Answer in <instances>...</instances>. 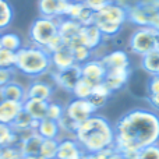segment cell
<instances>
[{
  "mask_svg": "<svg viewBox=\"0 0 159 159\" xmlns=\"http://www.w3.org/2000/svg\"><path fill=\"white\" fill-rule=\"evenodd\" d=\"M115 148L121 155L138 152L159 141V116L151 110L133 109L115 124Z\"/></svg>",
  "mask_w": 159,
  "mask_h": 159,
  "instance_id": "6da1fadb",
  "label": "cell"
},
{
  "mask_svg": "<svg viewBox=\"0 0 159 159\" xmlns=\"http://www.w3.org/2000/svg\"><path fill=\"white\" fill-rule=\"evenodd\" d=\"M74 138L85 154H95L115 147V129L106 117L93 115L78 124Z\"/></svg>",
  "mask_w": 159,
  "mask_h": 159,
  "instance_id": "7a4b0ae2",
  "label": "cell"
},
{
  "mask_svg": "<svg viewBox=\"0 0 159 159\" xmlns=\"http://www.w3.org/2000/svg\"><path fill=\"white\" fill-rule=\"evenodd\" d=\"M17 55L16 69L28 77H39L49 71L52 67L50 55L39 46H22Z\"/></svg>",
  "mask_w": 159,
  "mask_h": 159,
  "instance_id": "3957f363",
  "label": "cell"
},
{
  "mask_svg": "<svg viewBox=\"0 0 159 159\" xmlns=\"http://www.w3.org/2000/svg\"><path fill=\"white\" fill-rule=\"evenodd\" d=\"M59 34V20L39 17L31 24L28 38L31 45L45 48Z\"/></svg>",
  "mask_w": 159,
  "mask_h": 159,
  "instance_id": "277c9868",
  "label": "cell"
},
{
  "mask_svg": "<svg viewBox=\"0 0 159 159\" xmlns=\"http://www.w3.org/2000/svg\"><path fill=\"white\" fill-rule=\"evenodd\" d=\"M130 52L143 57L151 50L159 48V31L151 27H143L134 31L129 41Z\"/></svg>",
  "mask_w": 159,
  "mask_h": 159,
  "instance_id": "5b68a950",
  "label": "cell"
},
{
  "mask_svg": "<svg viewBox=\"0 0 159 159\" xmlns=\"http://www.w3.org/2000/svg\"><path fill=\"white\" fill-rule=\"evenodd\" d=\"M95 112L96 109L91 105L88 99H73L64 107V115L71 119L73 121H75L77 124L89 119L91 116L95 115Z\"/></svg>",
  "mask_w": 159,
  "mask_h": 159,
  "instance_id": "8992f818",
  "label": "cell"
},
{
  "mask_svg": "<svg viewBox=\"0 0 159 159\" xmlns=\"http://www.w3.org/2000/svg\"><path fill=\"white\" fill-rule=\"evenodd\" d=\"M107 70L101 59H91L87 63L81 64V78L89 82L92 87L103 82Z\"/></svg>",
  "mask_w": 159,
  "mask_h": 159,
  "instance_id": "52a82bcc",
  "label": "cell"
},
{
  "mask_svg": "<svg viewBox=\"0 0 159 159\" xmlns=\"http://www.w3.org/2000/svg\"><path fill=\"white\" fill-rule=\"evenodd\" d=\"M80 80H81V66L80 64H74L64 70H56L53 73V81L56 82V85L69 92H73Z\"/></svg>",
  "mask_w": 159,
  "mask_h": 159,
  "instance_id": "ba28073f",
  "label": "cell"
},
{
  "mask_svg": "<svg viewBox=\"0 0 159 159\" xmlns=\"http://www.w3.org/2000/svg\"><path fill=\"white\" fill-rule=\"evenodd\" d=\"M82 25L78 21L71 18H60L59 20V35L61 36L64 45L70 46L73 49L77 45H81L80 42V31Z\"/></svg>",
  "mask_w": 159,
  "mask_h": 159,
  "instance_id": "9c48e42d",
  "label": "cell"
},
{
  "mask_svg": "<svg viewBox=\"0 0 159 159\" xmlns=\"http://www.w3.org/2000/svg\"><path fill=\"white\" fill-rule=\"evenodd\" d=\"M71 0H38V10L41 17L60 20L64 18Z\"/></svg>",
  "mask_w": 159,
  "mask_h": 159,
  "instance_id": "30bf717a",
  "label": "cell"
},
{
  "mask_svg": "<svg viewBox=\"0 0 159 159\" xmlns=\"http://www.w3.org/2000/svg\"><path fill=\"white\" fill-rule=\"evenodd\" d=\"M93 21H109L124 25V22L127 21V8L112 2L105 6L103 8H101L99 11H96Z\"/></svg>",
  "mask_w": 159,
  "mask_h": 159,
  "instance_id": "8fae6325",
  "label": "cell"
},
{
  "mask_svg": "<svg viewBox=\"0 0 159 159\" xmlns=\"http://www.w3.org/2000/svg\"><path fill=\"white\" fill-rule=\"evenodd\" d=\"M82 154H85L84 149L81 148V145L74 137L59 138L56 159H78Z\"/></svg>",
  "mask_w": 159,
  "mask_h": 159,
  "instance_id": "7c38bea8",
  "label": "cell"
},
{
  "mask_svg": "<svg viewBox=\"0 0 159 159\" xmlns=\"http://www.w3.org/2000/svg\"><path fill=\"white\" fill-rule=\"evenodd\" d=\"M130 75H131V69L130 67H127V69L107 70L103 82L112 92H116V91H120L129 82Z\"/></svg>",
  "mask_w": 159,
  "mask_h": 159,
  "instance_id": "4fadbf2b",
  "label": "cell"
},
{
  "mask_svg": "<svg viewBox=\"0 0 159 159\" xmlns=\"http://www.w3.org/2000/svg\"><path fill=\"white\" fill-rule=\"evenodd\" d=\"M103 41V35L98 30L95 24L91 25H82L81 31H80V42L82 45H85L87 48H89L91 50H96L102 45Z\"/></svg>",
  "mask_w": 159,
  "mask_h": 159,
  "instance_id": "5bb4252c",
  "label": "cell"
},
{
  "mask_svg": "<svg viewBox=\"0 0 159 159\" xmlns=\"http://www.w3.org/2000/svg\"><path fill=\"white\" fill-rule=\"evenodd\" d=\"M52 95H53L52 85L45 81H39V80L32 81L25 88V96H27V99H36V101L49 102Z\"/></svg>",
  "mask_w": 159,
  "mask_h": 159,
  "instance_id": "9a60e30c",
  "label": "cell"
},
{
  "mask_svg": "<svg viewBox=\"0 0 159 159\" xmlns=\"http://www.w3.org/2000/svg\"><path fill=\"white\" fill-rule=\"evenodd\" d=\"M50 63H52V66L56 70H64V69H69V67L77 64L75 63L73 49L70 46H67V45L61 46L56 52L50 53Z\"/></svg>",
  "mask_w": 159,
  "mask_h": 159,
  "instance_id": "2e32d148",
  "label": "cell"
},
{
  "mask_svg": "<svg viewBox=\"0 0 159 159\" xmlns=\"http://www.w3.org/2000/svg\"><path fill=\"white\" fill-rule=\"evenodd\" d=\"M102 63L105 64L106 70H115V69H127L130 67V57L126 50H113V52L103 55L101 57Z\"/></svg>",
  "mask_w": 159,
  "mask_h": 159,
  "instance_id": "e0dca14e",
  "label": "cell"
},
{
  "mask_svg": "<svg viewBox=\"0 0 159 159\" xmlns=\"http://www.w3.org/2000/svg\"><path fill=\"white\" fill-rule=\"evenodd\" d=\"M22 110V102H14V101H4L0 103V123L11 126L18 113Z\"/></svg>",
  "mask_w": 159,
  "mask_h": 159,
  "instance_id": "ac0fdd59",
  "label": "cell"
},
{
  "mask_svg": "<svg viewBox=\"0 0 159 159\" xmlns=\"http://www.w3.org/2000/svg\"><path fill=\"white\" fill-rule=\"evenodd\" d=\"M48 103H49V102H46V101L25 99V101L22 102V109H24L34 120H43V119H46Z\"/></svg>",
  "mask_w": 159,
  "mask_h": 159,
  "instance_id": "d6986e66",
  "label": "cell"
},
{
  "mask_svg": "<svg viewBox=\"0 0 159 159\" xmlns=\"http://www.w3.org/2000/svg\"><path fill=\"white\" fill-rule=\"evenodd\" d=\"M42 141H43V138H42L38 133H34V134H31L28 138L20 141L18 147H20V149H21V152H22L24 157L39 155V149H41Z\"/></svg>",
  "mask_w": 159,
  "mask_h": 159,
  "instance_id": "ffe728a7",
  "label": "cell"
},
{
  "mask_svg": "<svg viewBox=\"0 0 159 159\" xmlns=\"http://www.w3.org/2000/svg\"><path fill=\"white\" fill-rule=\"evenodd\" d=\"M39 120H34L24 109L18 113V116L16 117V120L11 123V129L14 130L16 133H22L25 130H35L38 129Z\"/></svg>",
  "mask_w": 159,
  "mask_h": 159,
  "instance_id": "44dd1931",
  "label": "cell"
},
{
  "mask_svg": "<svg viewBox=\"0 0 159 159\" xmlns=\"http://www.w3.org/2000/svg\"><path fill=\"white\" fill-rule=\"evenodd\" d=\"M36 133L41 135L43 140L46 138H57L60 137V129H59V123L57 121H53L50 119H43V120H39L38 129Z\"/></svg>",
  "mask_w": 159,
  "mask_h": 159,
  "instance_id": "7402d4cb",
  "label": "cell"
},
{
  "mask_svg": "<svg viewBox=\"0 0 159 159\" xmlns=\"http://www.w3.org/2000/svg\"><path fill=\"white\" fill-rule=\"evenodd\" d=\"M3 93H4V99L8 101H14V102H24L27 99L25 96V88L22 84L17 81H11L3 88Z\"/></svg>",
  "mask_w": 159,
  "mask_h": 159,
  "instance_id": "603a6c76",
  "label": "cell"
},
{
  "mask_svg": "<svg viewBox=\"0 0 159 159\" xmlns=\"http://www.w3.org/2000/svg\"><path fill=\"white\" fill-rule=\"evenodd\" d=\"M141 67L151 75H159V49H154L141 57Z\"/></svg>",
  "mask_w": 159,
  "mask_h": 159,
  "instance_id": "cb8c5ba5",
  "label": "cell"
},
{
  "mask_svg": "<svg viewBox=\"0 0 159 159\" xmlns=\"http://www.w3.org/2000/svg\"><path fill=\"white\" fill-rule=\"evenodd\" d=\"M8 145H18V135L11 126L0 123V149Z\"/></svg>",
  "mask_w": 159,
  "mask_h": 159,
  "instance_id": "d4e9b609",
  "label": "cell"
},
{
  "mask_svg": "<svg viewBox=\"0 0 159 159\" xmlns=\"http://www.w3.org/2000/svg\"><path fill=\"white\" fill-rule=\"evenodd\" d=\"M0 41H2V48L3 49L11 50V52H18L22 48V41L17 34L14 32H4L0 34Z\"/></svg>",
  "mask_w": 159,
  "mask_h": 159,
  "instance_id": "484cf974",
  "label": "cell"
},
{
  "mask_svg": "<svg viewBox=\"0 0 159 159\" xmlns=\"http://www.w3.org/2000/svg\"><path fill=\"white\" fill-rule=\"evenodd\" d=\"M14 18V11L8 0H0V31H4L10 27Z\"/></svg>",
  "mask_w": 159,
  "mask_h": 159,
  "instance_id": "4316f807",
  "label": "cell"
},
{
  "mask_svg": "<svg viewBox=\"0 0 159 159\" xmlns=\"http://www.w3.org/2000/svg\"><path fill=\"white\" fill-rule=\"evenodd\" d=\"M57 147H59L57 138H46V140L42 141L41 149H39V155L45 159H56Z\"/></svg>",
  "mask_w": 159,
  "mask_h": 159,
  "instance_id": "83f0119b",
  "label": "cell"
},
{
  "mask_svg": "<svg viewBox=\"0 0 159 159\" xmlns=\"http://www.w3.org/2000/svg\"><path fill=\"white\" fill-rule=\"evenodd\" d=\"M93 24H95L96 27H98V30L102 32L103 38H115L121 31V28H123V25L115 24V22H109V21H93Z\"/></svg>",
  "mask_w": 159,
  "mask_h": 159,
  "instance_id": "f1b7e54d",
  "label": "cell"
},
{
  "mask_svg": "<svg viewBox=\"0 0 159 159\" xmlns=\"http://www.w3.org/2000/svg\"><path fill=\"white\" fill-rule=\"evenodd\" d=\"M92 85L89 82H87L85 80H80L77 82V85L73 89V95H74L75 99H89V96L92 95Z\"/></svg>",
  "mask_w": 159,
  "mask_h": 159,
  "instance_id": "f546056e",
  "label": "cell"
},
{
  "mask_svg": "<svg viewBox=\"0 0 159 159\" xmlns=\"http://www.w3.org/2000/svg\"><path fill=\"white\" fill-rule=\"evenodd\" d=\"M16 61H17L16 52L3 49V48L0 49V69L14 70L16 69Z\"/></svg>",
  "mask_w": 159,
  "mask_h": 159,
  "instance_id": "4dcf8cb0",
  "label": "cell"
},
{
  "mask_svg": "<svg viewBox=\"0 0 159 159\" xmlns=\"http://www.w3.org/2000/svg\"><path fill=\"white\" fill-rule=\"evenodd\" d=\"M73 53H74V59L77 64H84L87 63L88 60H91V56H92V50L89 48H87L85 45H77V46L73 48Z\"/></svg>",
  "mask_w": 159,
  "mask_h": 159,
  "instance_id": "1f68e13d",
  "label": "cell"
},
{
  "mask_svg": "<svg viewBox=\"0 0 159 159\" xmlns=\"http://www.w3.org/2000/svg\"><path fill=\"white\" fill-rule=\"evenodd\" d=\"M64 116V106L56 102H49L48 103V112H46V119H50L53 121H59Z\"/></svg>",
  "mask_w": 159,
  "mask_h": 159,
  "instance_id": "d6a6232c",
  "label": "cell"
},
{
  "mask_svg": "<svg viewBox=\"0 0 159 159\" xmlns=\"http://www.w3.org/2000/svg\"><path fill=\"white\" fill-rule=\"evenodd\" d=\"M0 159H24L18 145H8L0 149Z\"/></svg>",
  "mask_w": 159,
  "mask_h": 159,
  "instance_id": "836d02e7",
  "label": "cell"
},
{
  "mask_svg": "<svg viewBox=\"0 0 159 159\" xmlns=\"http://www.w3.org/2000/svg\"><path fill=\"white\" fill-rule=\"evenodd\" d=\"M119 158H120V152L115 147L102 149V151L95 152V154H88V159H119Z\"/></svg>",
  "mask_w": 159,
  "mask_h": 159,
  "instance_id": "e575fe53",
  "label": "cell"
},
{
  "mask_svg": "<svg viewBox=\"0 0 159 159\" xmlns=\"http://www.w3.org/2000/svg\"><path fill=\"white\" fill-rule=\"evenodd\" d=\"M57 123H59V129H60V134L61 133H69V134H71L73 137H74V133L78 127V124L75 123V121H73L71 119L64 115Z\"/></svg>",
  "mask_w": 159,
  "mask_h": 159,
  "instance_id": "d590c367",
  "label": "cell"
},
{
  "mask_svg": "<svg viewBox=\"0 0 159 159\" xmlns=\"http://www.w3.org/2000/svg\"><path fill=\"white\" fill-rule=\"evenodd\" d=\"M138 159H159V145L152 144L138 151Z\"/></svg>",
  "mask_w": 159,
  "mask_h": 159,
  "instance_id": "8d00e7d4",
  "label": "cell"
},
{
  "mask_svg": "<svg viewBox=\"0 0 159 159\" xmlns=\"http://www.w3.org/2000/svg\"><path fill=\"white\" fill-rule=\"evenodd\" d=\"M61 46H64V42H63V39H61V36L57 34V35H56L55 38H53L52 41H50L49 43H48L46 46L43 48V49L46 50V52L50 55V53L56 52V50H57V49H60Z\"/></svg>",
  "mask_w": 159,
  "mask_h": 159,
  "instance_id": "74e56055",
  "label": "cell"
},
{
  "mask_svg": "<svg viewBox=\"0 0 159 159\" xmlns=\"http://www.w3.org/2000/svg\"><path fill=\"white\" fill-rule=\"evenodd\" d=\"M82 2H84L91 10H93L96 13V11H99L101 8H103L106 4L112 3L113 0H82Z\"/></svg>",
  "mask_w": 159,
  "mask_h": 159,
  "instance_id": "f35d334b",
  "label": "cell"
},
{
  "mask_svg": "<svg viewBox=\"0 0 159 159\" xmlns=\"http://www.w3.org/2000/svg\"><path fill=\"white\" fill-rule=\"evenodd\" d=\"M147 89H148V95H155L159 93V75H151L147 84Z\"/></svg>",
  "mask_w": 159,
  "mask_h": 159,
  "instance_id": "ab89813d",
  "label": "cell"
},
{
  "mask_svg": "<svg viewBox=\"0 0 159 159\" xmlns=\"http://www.w3.org/2000/svg\"><path fill=\"white\" fill-rule=\"evenodd\" d=\"M107 99H109V98H105V96L95 95V93H92V95L89 96V99H88V101H89V102H91V105H92V106L95 107L96 110H98V109L103 107L107 103Z\"/></svg>",
  "mask_w": 159,
  "mask_h": 159,
  "instance_id": "60d3db41",
  "label": "cell"
},
{
  "mask_svg": "<svg viewBox=\"0 0 159 159\" xmlns=\"http://www.w3.org/2000/svg\"><path fill=\"white\" fill-rule=\"evenodd\" d=\"M11 81H13V70L0 69V88H4Z\"/></svg>",
  "mask_w": 159,
  "mask_h": 159,
  "instance_id": "b9f144b4",
  "label": "cell"
},
{
  "mask_svg": "<svg viewBox=\"0 0 159 159\" xmlns=\"http://www.w3.org/2000/svg\"><path fill=\"white\" fill-rule=\"evenodd\" d=\"M92 93H95V95L105 96V98H109V96L112 95L113 92L106 87V85H105V82H101V84L95 85V87L92 88Z\"/></svg>",
  "mask_w": 159,
  "mask_h": 159,
  "instance_id": "7bdbcfd3",
  "label": "cell"
},
{
  "mask_svg": "<svg viewBox=\"0 0 159 159\" xmlns=\"http://www.w3.org/2000/svg\"><path fill=\"white\" fill-rule=\"evenodd\" d=\"M148 99V103L152 106V109L159 110V93H155V95H148L147 96Z\"/></svg>",
  "mask_w": 159,
  "mask_h": 159,
  "instance_id": "ee69618b",
  "label": "cell"
},
{
  "mask_svg": "<svg viewBox=\"0 0 159 159\" xmlns=\"http://www.w3.org/2000/svg\"><path fill=\"white\" fill-rule=\"evenodd\" d=\"M24 159H45L41 155H31V157H24Z\"/></svg>",
  "mask_w": 159,
  "mask_h": 159,
  "instance_id": "f6af8a7d",
  "label": "cell"
},
{
  "mask_svg": "<svg viewBox=\"0 0 159 159\" xmlns=\"http://www.w3.org/2000/svg\"><path fill=\"white\" fill-rule=\"evenodd\" d=\"M4 101V93H3V88H0V103Z\"/></svg>",
  "mask_w": 159,
  "mask_h": 159,
  "instance_id": "bcb514c9",
  "label": "cell"
},
{
  "mask_svg": "<svg viewBox=\"0 0 159 159\" xmlns=\"http://www.w3.org/2000/svg\"><path fill=\"white\" fill-rule=\"evenodd\" d=\"M78 159H88V154H82L81 157H80Z\"/></svg>",
  "mask_w": 159,
  "mask_h": 159,
  "instance_id": "7dc6e473",
  "label": "cell"
},
{
  "mask_svg": "<svg viewBox=\"0 0 159 159\" xmlns=\"http://www.w3.org/2000/svg\"><path fill=\"white\" fill-rule=\"evenodd\" d=\"M119 159H127V158H124V157H121V154H120V158H119Z\"/></svg>",
  "mask_w": 159,
  "mask_h": 159,
  "instance_id": "c3c4849f",
  "label": "cell"
},
{
  "mask_svg": "<svg viewBox=\"0 0 159 159\" xmlns=\"http://www.w3.org/2000/svg\"><path fill=\"white\" fill-rule=\"evenodd\" d=\"M0 49H2V41H0Z\"/></svg>",
  "mask_w": 159,
  "mask_h": 159,
  "instance_id": "681fc988",
  "label": "cell"
},
{
  "mask_svg": "<svg viewBox=\"0 0 159 159\" xmlns=\"http://www.w3.org/2000/svg\"><path fill=\"white\" fill-rule=\"evenodd\" d=\"M74 2H78V0H74Z\"/></svg>",
  "mask_w": 159,
  "mask_h": 159,
  "instance_id": "f907efd6",
  "label": "cell"
}]
</instances>
